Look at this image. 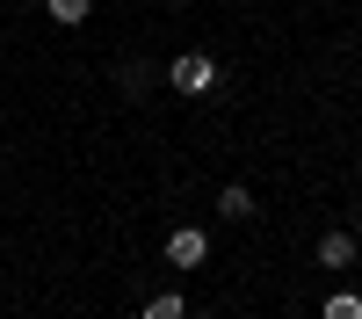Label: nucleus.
<instances>
[{"label":"nucleus","mask_w":362,"mask_h":319,"mask_svg":"<svg viewBox=\"0 0 362 319\" xmlns=\"http://www.w3.org/2000/svg\"><path fill=\"white\" fill-rule=\"evenodd\" d=\"M167 87H174V95H210V87H218V58H210V51H174Z\"/></svg>","instance_id":"1"},{"label":"nucleus","mask_w":362,"mask_h":319,"mask_svg":"<svg viewBox=\"0 0 362 319\" xmlns=\"http://www.w3.org/2000/svg\"><path fill=\"white\" fill-rule=\"evenodd\" d=\"M160 254H167V269L189 276V269H203V261H210V232H203V225H174Z\"/></svg>","instance_id":"2"},{"label":"nucleus","mask_w":362,"mask_h":319,"mask_svg":"<svg viewBox=\"0 0 362 319\" xmlns=\"http://www.w3.org/2000/svg\"><path fill=\"white\" fill-rule=\"evenodd\" d=\"M319 269H334V276H348L355 269V261H362V240H355V232H319Z\"/></svg>","instance_id":"3"},{"label":"nucleus","mask_w":362,"mask_h":319,"mask_svg":"<svg viewBox=\"0 0 362 319\" xmlns=\"http://www.w3.org/2000/svg\"><path fill=\"white\" fill-rule=\"evenodd\" d=\"M218 218H232V225L254 218V189H247V182H225V189H218Z\"/></svg>","instance_id":"4"},{"label":"nucleus","mask_w":362,"mask_h":319,"mask_svg":"<svg viewBox=\"0 0 362 319\" xmlns=\"http://www.w3.org/2000/svg\"><path fill=\"white\" fill-rule=\"evenodd\" d=\"M138 319H189V298H181V290H153V298L138 305Z\"/></svg>","instance_id":"5"},{"label":"nucleus","mask_w":362,"mask_h":319,"mask_svg":"<svg viewBox=\"0 0 362 319\" xmlns=\"http://www.w3.org/2000/svg\"><path fill=\"white\" fill-rule=\"evenodd\" d=\"M319 319H362V290H326V298H319Z\"/></svg>","instance_id":"6"},{"label":"nucleus","mask_w":362,"mask_h":319,"mask_svg":"<svg viewBox=\"0 0 362 319\" xmlns=\"http://www.w3.org/2000/svg\"><path fill=\"white\" fill-rule=\"evenodd\" d=\"M44 15H51L58 29H80L87 15H95V0H44Z\"/></svg>","instance_id":"7"},{"label":"nucleus","mask_w":362,"mask_h":319,"mask_svg":"<svg viewBox=\"0 0 362 319\" xmlns=\"http://www.w3.org/2000/svg\"><path fill=\"white\" fill-rule=\"evenodd\" d=\"M189 319H218V312H196V305H189Z\"/></svg>","instance_id":"8"}]
</instances>
